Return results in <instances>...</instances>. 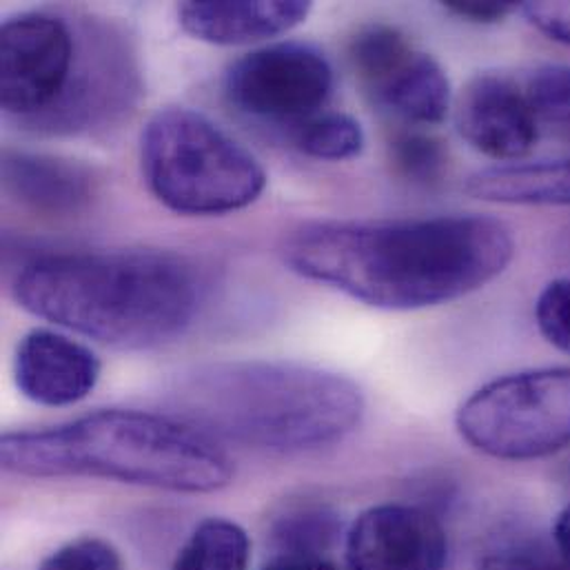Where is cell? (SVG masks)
Segmentation results:
<instances>
[{"label":"cell","instance_id":"cell-14","mask_svg":"<svg viewBox=\"0 0 570 570\" xmlns=\"http://www.w3.org/2000/svg\"><path fill=\"white\" fill-rule=\"evenodd\" d=\"M311 11L304 0H189L178 7L180 27L209 45L236 47L283 36L302 24Z\"/></svg>","mask_w":570,"mask_h":570},{"label":"cell","instance_id":"cell-12","mask_svg":"<svg viewBox=\"0 0 570 570\" xmlns=\"http://www.w3.org/2000/svg\"><path fill=\"white\" fill-rule=\"evenodd\" d=\"M13 380L18 391L40 406H69L96 389L100 360L65 333L33 328L16 348Z\"/></svg>","mask_w":570,"mask_h":570},{"label":"cell","instance_id":"cell-26","mask_svg":"<svg viewBox=\"0 0 570 570\" xmlns=\"http://www.w3.org/2000/svg\"><path fill=\"white\" fill-rule=\"evenodd\" d=\"M520 11L551 40L570 45V2H524Z\"/></svg>","mask_w":570,"mask_h":570},{"label":"cell","instance_id":"cell-16","mask_svg":"<svg viewBox=\"0 0 570 570\" xmlns=\"http://www.w3.org/2000/svg\"><path fill=\"white\" fill-rule=\"evenodd\" d=\"M375 100L411 125L433 127L451 111V82L433 56L415 51Z\"/></svg>","mask_w":570,"mask_h":570},{"label":"cell","instance_id":"cell-24","mask_svg":"<svg viewBox=\"0 0 570 570\" xmlns=\"http://www.w3.org/2000/svg\"><path fill=\"white\" fill-rule=\"evenodd\" d=\"M535 320L547 342L570 355V278L544 286L535 304Z\"/></svg>","mask_w":570,"mask_h":570},{"label":"cell","instance_id":"cell-15","mask_svg":"<svg viewBox=\"0 0 570 570\" xmlns=\"http://www.w3.org/2000/svg\"><path fill=\"white\" fill-rule=\"evenodd\" d=\"M464 191L498 205L569 207L570 160L487 167L469 176Z\"/></svg>","mask_w":570,"mask_h":570},{"label":"cell","instance_id":"cell-25","mask_svg":"<svg viewBox=\"0 0 570 570\" xmlns=\"http://www.w3.org/2000/svg\"><path fill=\"white\" fill-rule=\"evenodd\" d=\"M38 570H122V560L109 542L80 538L53 551Z\"/></svg>","mask_w":570,"mask_h":570},{"label":"cell","instance_id":"cell-28","mask_svg":"<svg viewBox=\"0 0 570 570\" xmlns=\"http://www.w3.org/2000/svg\"><path fill=\"white\" fill-rule=\"evenodd\" d=\"M263 570H337L324 556L315 553H281Z\"/></svg>","mask_w":570,"mask_h":570},{"label":"cell","instance_id":"cell-8","mask_svg":"<svg viewBox=\"0 0 570 570\" xmlns=\"http://www.w3.org/2000/svg\"><path fill=\"white\" fill-rule=\"evenodd\" d=\"M333 91V69L306 42H276L234 60L225 73V96L243 116L291 129L324 111Z\"/></svg>","mask_w":570,"mask_h":570},{"label":"cell","instance_id":"cell-1","mask_svg":"<svg viewBox=\"0 0 570 570\" xmlns=\"http://www.w3.org/2000/svg\"><path fill=\"white\" fill-rule=\"evenodd\" d=\"M515 256L513 232L489 216L317 220L293 229L283 261L299 278L384 311L453 302L493 283Z\"/></svg>","mask_w":570,"mask_h":570},{"label":"cell","instance_id":"cell-20","mask_svg":"<svg viewBox=\"0 0 570 570\" xmlns=\"http://www.w3.org/2000/svg\"><path fill=\"white\" fill-rule=\"evenodd\" d=\"M391 160L395 171L415 185H433L446 169L444 145L422 131H402L391 142Z\"/></svg>","mask_w":570,"mask_h":570},{"label":"cell","instance_id":"cell-13","mask_svg":"<svg viewBox=\"0 0 570 570\" xmlns=\"http://www.w3.org/2000/svg\"><path fill=\"white\" fill-rule=\"evenodd\" d=\"M4 194L38 216L71 218L82 214L98 191L94 171L80 163L47 154L4 151Z\"/></svg>","mask_w":570,"mask_h":570},{"label":"cell","instance_id":"cell-29","mask_svg":"<svg viewBox=\"0 0 570 570\" xmlns=\"http://www.w3.org/2000/svg\"><path fill=\"white\" fill-rule=\"evenodd\" d=\"M553 542H556V547L560 549V553L567 558V562L570 564V504L562 511V515L558 518Z\"/></svg>","mask_w":570,"mask_h":570},{"label":"cell","instance_id":"cell-6","mask_svg":"<svg viewBox=\"0 0 570 570\" xmlns=\"http://www.w3.org/2000/svg\"><path fill=\"white\" fill-rule=\"evenodd\" d=\"M460 435L480 453L524 462L570 446V368L513 373L475 391L458 411Z\"/></svg>","mask_w":570,"mask_h":570},{"label":"cell","instance_id":"cell-3","mask_svg":"<svg viewBox=\"0 0 570 570\" xmlns=\"http://www.w3.org/2000/svg\"><path fill=\"white\" fill-rule=\"evenodd\" d=\"M178 420L209 438L272 453H304L351 435L364 415L360 386L295 362H218L171 386Z\"/></svg>","mask_w":570,"mask_h":570},{"label":"cell","instance_id":"cell-9","mask_svg":"<svg viewBox=\"0 0 570 570\" xmlns=\"http://www.w3.org/2000/svg\"><path fill=\"white\" fill-rule=\"evenodd\" d=\"M78 29V65L60 105L42 118L36 131L89 134L120 120L140 94V73L129 40L98 20Z\"/></svg>","mask_w":570,"mask_h":570},{"label":"cell","instance_id":"cell-22","mask_svg":"<svg viewBox=\"0 0 570 570\" xmlns=\"http://www.w3.org/2000/svg\"><path fill=\"white\" fill-rule=\"evenodd\" d=\"M274 535L283 553L322 556L337 535V520L326 509H297L278 520Z\"/></svg>","mask_w":570,"mask_h":570},{"label":"cell","instance_id":"cell-11","mask_svg":"<svg viewBox=\"0 0 570 570\" xmlns=\"http://www.w3.org/2000/svg\"><path fill=\"white\" fill-rule=\"evenodd\" d=\"M538 118L524 87L502 73H478L455 102V127L480 154L493 160H520L538 142Z\"/></svg>","mask_w":570,"mask_h":570},{"label":"cell","instance_id":"cell-10","mask_svg":"<svg viewBox=\"0 0 570 570\" xmlns=\"http://www.w3.org/2000/svg\"><path fill=\"white\" fill-rule=\"evenodd\" d=\"M446 553L442 524L406 504L364 511L346 535L348 570H444Z\"/></svg>","mask_w":570,"mask_h":570},{"label":"cell","instance_id":"cell-5","mask_svg":"<svg viewBox=\"0 0 570 570\" xmlns=\"http://www.w3.org/2000/svg\"><path fill=\"white\" fill-rule=\"evenodd\" d=\"M140 169L151 196L180 216H227L267 189L261 160L205 114L156 111L140 136Z\"/></svg>","mask_w":570,"mask_h":570},{"label":"cell","instance_id":"cell-23","mask_svg":"<svg viewBox=\"0 0 570 570\" xmlns=\"http://www.w3.org/2000/svg\"><path fill=\"white\" fill-rule=\"evenodd\" d=\"M478 570H570V564L556 544L515 540L489 551Z\"/></svg>","mask_w":570,"mask_h":570},{"label":"cell","instance_id":"cell-18","mask_svg":"<svg viewBox=\"0 0 570 570\" xmlns=\"http://www.w3.org/2000/svg\"><path fill=\"white\" fill-rule=\"evenodd\" d=\"M252 542L229 520H205L178 553L171 570H249Z\"/></svg>","mask_w":570,"mask_h":570},{"label":"cell","instance_id":"cell-19","mask_svg":"<svg viewBox=\"0 0 570 570\" xmlns=\"http://www.w3.org/2000/svg\"><path fill=\"white\" fill-rule=\"evenodd\" d=\"M293 145L317 160L340 163L357 156L364 147L360 122L340 111H320L317 116L291 129Z\"/></svg>","mask_w":570,"mask_h":570},{"label":"cell","instance_id":"cell-27","mask_svg":"<svg viewBox=\"0 0 570 570\" xmlns=\"http://www.w3.org/2000/svg\"><path fill=\"white\" fill-rule=\"evenodd\" d=\"M444 9L471 22H498L509 13L518 11L520 4L498 0H449L444 2Z\"/></svg>","mask_w":570,"mask_h":570},{"label":"cell","instance_id":"cell-7","mask_svg":"<svg viewBox=\"0 0 570 570\" xmlns=\"http://www.w3.org/2000/svg\"><path fill=\"white\" fill-rule=\"evenodd\" d=\"M78 65V29L51 11L9 16L0 29V102L22 127H36L65 98Z\"/></svg>","mask_w":570,"mask_h":570},{"label":"cell","instance_id":"cell-2","mask_svg":"<svg viewBox=\"0 0 570 570\" xmlns=\"http://www.w3.org/2000/svg\"><path fill=\"white\" fill-rule=\"evenodd\" d=\"M11 295L27 313L105 346H163L194 322L203 281L169 252L45 254L22 265Z\"/></svg>","mask_w":570,"mask_h":570},{"label":"cell","instance_id":"cell-21","mask_svg":"<svg viewBox=\"0 0 570 570\" xmlns=\"http://www.w3.org/2000/svg\"><path fill=\"white\" fill-rule=\"evenodd\" d=\"M524 94L538 122L570 129V65L538 67L529 76Z\"/></svg>","mask_w":570,"mask_h":570},{"label":"cell","instance_id":"cell-17","mask_svg":"<svg viewBox=\"0 0 570 570\" xmlns=\"http://www.w3.org/2000/svg\"><path fill=\"white\" fill-rule=\"evenodd\" d=\"M415 51L413 42L400 29L368 24L351 38L348 60L362 87L375 98L393 76L404 69Z\"/></svg>","mask_w":570,"mask_h":570},{"label":"cell","instance_id":"cell-30","mask_svg":"<svg viewBox=\"0 0 570 570\" xmlns=\"http://www.w3.org/2000/svg\"><path fill=\"white\" fill-rule=\"evenodd\" d=\"M556 256L564 263H570V225H567L556 238Z\"/></svg>","mask_w":570,"mask_h":570},{"label":"cell","instance_id":"cell-4","mask_svg":"<svg viewBox=\"0 0 570 570\" xmlns=\"http://www.w3.org/2000/svg\"><path fill=\"white\" fill-rule=\"evenodd\" d=\"M0 462L22 478H98L178 493H214L234 480V462L214 438L174 415L129 409L7 433Z\"/></svg>","mask_w":570,"mask_h":570}]
</instances>
